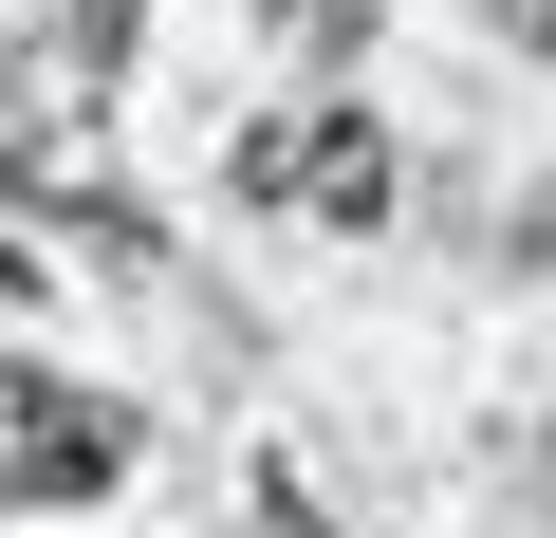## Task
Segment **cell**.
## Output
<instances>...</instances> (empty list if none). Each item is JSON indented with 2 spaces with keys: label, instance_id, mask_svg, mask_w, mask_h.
<instances>
[{
  "label": "cell",
  "instance_id": "cell-1",
  "mask_svg": "<svg viewBox=\"0 0 556 538\" xmlns=\"http://www.w3.org/2000/svg\"><path fill=\"white\" fill-rule=\"evenodd\" d=\"M112 57H130V0H75L56 38L0 57V186H20V204H93L112 241H149L112 204Z\"/></svg>",
  "mask_w": 556,
  "mask_h": 538
},
{
  "label": "cell",
  "instance_id": "cell-4",
  "mask_svg": "<svg viewBox=\"0 0 556 538\" xmlns=\"http://www.w3.org/2000/svg\"><path fill=\"white\" fill-rule=\"evenodd\" d=\"M501 38H519V57H556V0H501Z\"/></svg>",
  "mask_w": 556,
  "mask_h": 538
},
{
  "label": "cell",
  "instance_id": "cell-3",
  "mask_svg": "<svg viewBox=\"0 0 556 538\" xmlns=\"http://www.w3.org/2000/svg\"><path fill=\"white\" fill-rule=\"evenodd\" d=\"M130 464V409H93L75 372H0V501H93Z\"/></svg>",
  "mask_w": 556,
  "mask_h": 538
},
{
  "label": "cell",
  "instance_id": "cell-2",
  "mask_svg": "<svg viewBox=\"0 0 556 538\" xmlns=\"http://www.w3.org/2000/svg\"><path fill=\"white\" fill-rule=\"evenodd\" d=\"M223 186H241L260 223H390V130H371V112H260V130L223 149Z\"/></svg>",
  "mask_w": 556,
  "mask_h": 538
}]
</instances>
